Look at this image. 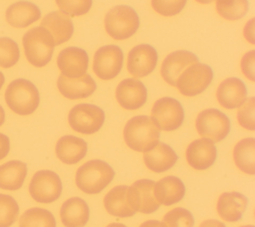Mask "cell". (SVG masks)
<instances>
[{"mask_svg":"<svg viewBox=\"0 0 255 227\" xmlns=\"http://www.w3.org/2000/svg\"><path fill=\"white\" fill-rule=\"evenodd\" d=\"M159 129L147 115H135L124 127V139L132 150L145 152L158 143Z\"/></svg>","mask_w":255,"mask_h":227,"instance_id":"1","label":"cell"},{"mask_svg":"<svg viewBox=\"0 0 255 227\" xmlns=\"http://www.w3.org/2000/svg\"><path fill=\"white\" fill-rule=\"evenodd\" d=\"M115 171L104 160L92 159L81 165L76 172V184L87 194H98L113 180Z\"/></svg>","mask_w":255,"mask_h":227,"instance_id":"2","label":"cell"},{"mask_svg":"<svg viewBox=\"0 0 255 227\" xmlns=\"http://www.w3.org/2000/svg\"><path fill=\"white\" fill-rule=\"evenodd\" d=\"M27 61L37 67L46 66L52 59L55 41L52 35L42 26L28 30L22 39Z\"/></svg>","mask_w":255,"mask_h":227,"instance_id":"3","label":"cell"},{"mask_svg":"<svg viewBox=\"0 0 255 227\" xmlns=\"http://www.w3.org/2000/svg\"><path fill=\"white\" fill-rule=\"evenodd\" d=\"M5 101L15 114L28 115L37 110L40 103V95L32 82L26 79H16L7 87Z\"/></svg>","mask_w":255,"mask_h":227,"instance_id":"4","label":"cell"},{"mask_svg":"<svg viewBox=\"0 0 255 227\" xmlns=\"http://www.w3.org/2000/svg\"><path fill=\"white\" fill-rule=\"evenodd\" d=\"M139 27V18L135 10L128 5H118L105 16V29L115 40L131 37Z\"/></svg>","mask_w":255,"mask_h":227,"instance_id":"5","label":"cell"},{"mask_svg":"<svg viewBox=\"0 0 255 227\" xmlns=\"http://www.w3.org/2000/svg\"><path fill=\"white\" fill-rule=\"evenodd\" d=\"M213 79L212 69L202 63L187 67L177 78L175 87L185 97H194L204 92Z\"/></svg>","mask_w":255,"mask_h":227,"instance_id":"6","label":"cell"},{"mask_svg":"<svg viewBox=\"0 0 255 227\" xmlns=\"http://www.w3.org/2000/svg\"><path fill=\"white\" fill-rule=\"evenodd\" d=\"M68 121L75 131L83 134H93L103 126L105 113L98 106L79 104L71 109Z\"/></svg>","mask_w":255,"mask_h":227,"instance_id":"7","label":"cell"},{"mask_svg":"<svg viewBox=\"0 0 255 227\" xmlns=\"http://www.w3.org/2000/svg\"><path fill=\"white\" fill-rule=\"evenodd\" d=\"M195 126L199 135L213 142H219L228 135L230 120L219 110L206 109L198 114L195 119Z\"/></svg>","mask_w":255,"mask_h":227,"instance_id":"8","label":"cell"},{"mask_svg":"<svg viewBox=\"0 0 255 227\" xmlns=\"http://www.w3.org/2000/svg\"><path fill=\"white\" fill-rule=\"evenodd\" d=\"M150 118L158 129L172 131L182 124L184 120V111L177 100L164 97L153 104Z\"/></svg>","mask_w":255,"mask_h":227,"instance_id":"9","label":"cell"},{"mask_svg":"<svg viewBox=\"0 0 255 227\" xmlns=\"http://www.w3.org/2000/svg\"><path fill=\"white\" fill-rule=\"evenodd\" d=\"M62 181L60 176L52 170L37 171L29 184L31 197L39 203H52L62 193Z\"/></svg>","mask_w":255,"mask_h":227,"instance_id":"10","label":"cell"},{"mask_svg":"<svg viewBox=\"0 0 255 227\" xmlns=\"http://www.w3.org/2000/svg\"><path fill=\"white\" fill-rule=\"evenodd\" d=\"M124 54L117 45L99 48L94 55L93 71L100 79L109 81L116 78L123 68Z\"/></svg>","mask_w":255,"mask_h":227,"instance_id":"11","label":"cell"},{"mask_svg":"<svg viewBox=\"0 0 255 227\" xmlns=\"http://www.w3.org/2000/svg\"><path fill=\"white\" fill-rule=\"evenodd\" d=\"M154 183L151 179H139L128 186V200L132 210L150 214L159 208L160 204L153 192Z\"/></svg>","mask_w":255,"mask_h":227,"instance_id":"12","label":"cell"},{"mask_svg":"<svg viewBox=\"0 0 255 227\" xmlns=\"http://www.w3.org/2000/svg\"><path fill=\"white\" fill-rule=\"evenodd\" d=\"M156 63V50L148 44H139L128 52L127 69L134 78H142L155 69Z\"/></svg>","mask_w":255,"mask_h":227,"instance_id":"13","label":"cell"},{"mask_svg":"<svg viewBox=\"0 0 255 227\" xmlns=\"http://www.w3.org/2000/svg\"><path fill=\"white\" fill-rule=\"evenodd\" d=\"M116 99L126 110L133 111L141 108L147 99L145 86L135 78L123 80L116 89Z\"/></svg>","mask_w":255,"mask_h":227,"instance_id":"14","label":"cell"},{"mask_svg":"<svg viewBox=\"0 0 255 227\" xmlns=\"http://www.w3.org/2000/svg\"><path fill=\"white\" fill-rule=\"evenodd\" d=\"M57 65L63 76L79 78L88 70L89 56L85 50L79 47H68L59 53Z\"/></svg>","mask_w":255,"mask_h":227,"instance_id":"15","label":"cell"},{"mask_svg":"<svg viewBox=\"0 0 255 227\" xmlns=\"http://www.w3.org/2000/svg\"><path fill=\"white\" fill-rule=\"evenodd\" d=\"M185 156L187 163L196 170L209 168L216 160L217 149L214 142L207 138H199L188 144Z\"/></svg>","mask_w":255,"mask_h":227,"instance_id":"16","label":"cell"},{"mask_svg":"<svg viewBox=\"0 0 255 227\" xmlns=\"http://www.w3.org/2000/svg\"><path fill=\"white\" fill-rule=\"evenodd\" d=\"M198 62V58L189 51H174L168 54L163 60L160 67V75L168 85L175 87V83L179 75L187 67Z\"/></svg>","mask_w":255,"mask_h":227,"instance_id":"17","label":"cell"},{"mask_svg":"<svg viewBox=\"0 0 255 227\" xmlns=\"http://www.w3.org/2000/svg\"><path fill=\"white\" fill-rule=\"evenodd\" d=\"M216 99L221 107L227 110L239 108L247 99V88L238 78H227L216 90Z\"/></svg>","mask_w":255,"mask_h":227,"instance_id":"18","label":"cell"},{"mask_svg":"<svg viewBox=\"0 0 255 227\" xmlns=\"http://www.w3.org/2000/svg\"><path fill=\"white\" fill-rule=\"evenodd\" d=\"M57 86L59 92L69 100L88 98L97 89L96 82L89 74L79 78H67L61 74L58 78Z\"/></svg>","mask_w":255,"mask_h":227,"instance_id":"19","label":"cell"},{"mask_svg":"<svg viewBox=\"0 0 255 227\" xmlns=\"http://www.w3.org/2000/svg\"><path fill=\"white\" fill-rule=\"evenodd\" d=\"M248 199L242 193L232 191L223 192L216 204L218 215L227 222H236L240 220L246 210Z\"/></svg>","mask_w":255,"mask_h":227,"instance_id":"20","label":"cell"},{"mask_svg":"<svg viewBox=\"0 0 255 227\" xmlns=\"http://www.w3.org/2000/svg\"><path fill=\"white\" fill-rule=\"evenodd\" d=\"M41 26L52 35L55 45L69 41L74 33V25L70 16L62 11H53L47 14L42 19Z\"/></svg>","mask_w":255,"mask_h":227,"instance_id":"21","label":"cell"},{"mask_svg":"<svg viewBox=\"0 0 255 227\" xmlns=\"http://www.w3.org/2000/svg\"><path fill=\"white\" fill-rule=\"evenodd\" d=\"M57 157L66 164H76L82 160L88 151L87 142L75 135L60 137L55 147Z\"/></svg>","mask_w":255,"mask_h":227,"instance_id":"22","label":"cell"},{"mask_svg":"<svg viewBox=\"0 0 255 227\" xmlns=\"http://www.w3.org/2000/svg\"><path fill=\"white\" fill-rule=\"evenodd\" d=\"M175 151L166 143L158 142L151 149L143 153L145 166L153 172H164L170 169L177 161Z\"/></svg>","mask_w":255,"mask_h":227,"instance_id":"23","label":"cell"},{"mask_svg":"<svg viewBox=\"0 0 255 227\" xmlns=\"http://www.w3.org/2000/svg\"><path fill=\"white\" fill-rule=\"evenodd\" d=\"M5 17L12 27L25 28L40 19L41 11L32 2L18 1L7 8Z\"/></svg>","mask_w":255,"mask_h":227,"instance_id":"24","label":"cell"},{"mask_svg":"<svg viewBox=\"0 0 255 227\" xmlns=\"http://www.w3.org/2000/svg\"><path fill=\"white\" fill-rule=\"evenodd\" d=\"M60 217L65 227H84L88 223L90 209L84 199L72 197L62 204Z\"/></svg>","mask_w":255,"mask_h":227,"instance_id":"25","label":"cell"},{"mask_svg":"<svg viewBox=\"0 0 255 227\" xmlns=\"http://www.w3.org/2000/svg\"><path fill=\"white\" fill-rule=\"evenodd\" d=\"M153 192L159 204L170 206L183 198L185 186L178 177L168 175L154 183Z\"/></svg>","mask_w":255,"mask_h":227,"instance_id":"26","label":"cell"},{"mask_svg":"<svg viewBox=\"0 0 255 227\" xmlns=\"http://www.w3.org/2000/svg\"><path fill=\"white\" fill-rule=\"evenodd\" d=\"M104 206L109 214L116 217H130L135 214L128 200V186L117 185L104 197Z\"/></svg>","mask_w":255,"mask_h":227,"instance_id":"27","label":"cell"},{"mask_svg":"<svg viewBox=\"0 0 255 227\" xmlns=\"http://www.w3.org/2000/svg\"><path fill=\"white\" fill-rule=\"evenodd\" d=\"M26 175V163L20 160H10L0 165V188L17 190L22 187Z\"/></svg>","mask_w":255,"mask_h":227,"instance_id":"28","label":"cell"},{"mask_svg":"<svg viewBox=\"0 0 255 227\" xmlns=\"http://www.w3.org/2000/svg\"><path fill=\"white\" fill-rule=\"evenodd\" d=\"M235 165L244 173L255 174V138L246 137L239 140L233 148Z\"/></svg>","mask_w":255,"mask_h":227,"instance_id":"29","label":"cell"},{"mask_svg":"<svg viewBox=\"0 0 255 227\" xmlns=\"http://www.w3.org/2000/svg\"><path fill=\"white\" fill-rule=\"evenodd\" d=\"M19 227H56V219L49 210L33 207L21 215Z\"/></svg>","mask_w":255,"mask_h":227,"instance_id":"30","label":"cell"},{"mask_svg":"<svg viewBox=\"0 0 255 227\" xmlns=\"http://www.w3.org/2000/svg\"><path fill=\"white\" fill-rule=\"evenodd\" d=\"M216 11L220 17L228 21H236L243 18L248 9V0H216Z\"/></svg>","mask_w":255,"mask_h":227,"instance_id":"31","label":"cell"},{"mask_svg":"<svg viewBox=\"0 0 255 227\" xmlns=\"http://www.w3.org/2000/svg\"><path fill=\"white\" fill-rule=\"evenodd\" d=\"M19 206L10 195L0 193V227H10L17 219Z\"/></svg>","mask_w":255,"mask_h":227,"instance_id":"32","label":"cell"},{"mask_svg":"<svg viewBox=\"0 0 255 227\" xmlns=\"http://www.w3.org/2000/svg\"><path fill=\"white\" fill-rule=\"evenodd\" d=\"M20 58V50L18 44L8 38H0V67L8 69L14 66Z\"/></svg>","mask_w":255,"mask_h":227,"instance_id":"33","label":"cell"},{"mask_svg":"<svg viewBox=\"0 0 255 227\" xmlns=\"http://www.w3.org/2000/svg\"><path fill=\"white\" fill-rule=\"evenodd\" d=\"M162 223L165 227H193L194 218L187 209L175 207L163 216Z\"/></svg>","mask_w":255,"mask_h":227,"instance_id":"34","label":"cell"},{"mask_svg":"<svg viewBox=\"0 0 255 227\" xmlns=\"http://www.w3.org/2000/svg\"><path fill=\"white\" fill-rule=\"evenodd\" d=\"M60 11L69 16H82L87 14L93 4V0H55Z\"/></svg>","mask_w":255,"mask_h":227,"instance_id":"35","label":"cell"},{"mask_svg":"<svg viewBox=\"0 0 255 227\" xmlns=\"http://www.w3.org/2000/svg\"><path fill=\"white\" fill-rule=\"evenodd\" d=\"M254 110H255V98L254 97L246 99L245 102L238 108L237 120L243 128L248 129V130L255 129Z\"/></svg>","mask_w":255,"mask_h":227,"instance_id":"36","label":"cell"},{"mask_svg":"<svg viewBox=\"0 0 255 227\" xmlns=\"http://www.w3.org/2000/svg\"><path fill=\"white\" fill-rule=\"evenodd\" d=\"M187 0H151L152 9L159 15L175 16L184 8Z\"/></svg>","mask_w":255,"mask_h":227,"instance_id":"37","label":"cell"},{"mask_svg":"<svg viewBox=\"0 0 255 227\" xmlns=\"http://www.w3.org/2000/svg\"><path fill=\"white\" fill-rule=\"evenodd\" d=\"M254 64H255V51H249L247 52L241 59L240 67L241 71L244 74V76L249 79L250 81H255L254 76Z\"/></svg>","mask_w":255,"mask_h":227,"instance_id":"38","label":"cell"},{"mask_svg":"<svg viewBox=\"0 0 255 227\" xmlns=\"http://www.w3.org/2000/svg\"><path fill=\"white\" fill-rule=\"evenodd\" d=\"M10 150L9 137L0 132V160L3 159Z\"/></svg>","mask_w":255,"mask_h":227,"instance_id":"39","label":"cell"},{"mask_svg":"<svg viewBox=\"0 0 255 227\" xmlns=\"http://www.w3.org/2000/svg\"><path fill=\"white\" fill-rule=\"evenodd\" d=\"M244 37L245 39L251 43V44H254V18L250 19L247 24L245 25L244 27Z\"/></svg>","mask_w":255,"mask_h":227,"instance_id":"40","label":"cell"},{"mask_svg":"<svg viewBox=\"0 0 255 227\" xmlns=\"http://www.w3.org/2000/svg\"><path fill=\"white\" fill-rule=\"evenodd\" d=\"M199 227H226L225 224L216 219H207L201 222Z\"/></svg>","mask_w":255,"mask_h":227,"instance_id":"41","label":"cell"},{"mask_svg":"<svg viewBox=\"0 0 255 227\" xmlns=\"http://www.w3.org/2000/svg\"><path fill=\"white\" fill-rule=\"evenodd\" d=\"M139 227H165L164 224L158 220H147L139 225Z\"/></svg>","mask_w":255,"mask_h":227,"instance_id":"42","label":"cell"},{"mask_svg":"<svg viewBox=\"0 0 255 227\" xmlns=\"http://www.w3.org/2000/svg\"><path fill=\"white\" fill-rule=\"evenodd\" d=\"M4 121H5V113L2 106L0 105V126L4 123Z\"/></svg>","mask_w":255,"mask_h":227,"instance_id":"43","label":"cell"},{"mask_svg":"<svg viewBox=\"0 0 255 227\" xmlns=\"http://www.w3.org/2000/svg\"><path fill=\"white\" fill-rule=\"evenodd\" d=\"M107 227H127L125 224H122V223H111L109 224Z\"/></svg>","mask_w":255,"mask_h":227,"instance_id":"44","label":"cell"},{"mask_svg":"<svg viewBox=\"0 0 255 227\" xmlns=\"http://www.w3.org/2000/svg\"><path fill=\"white\" fill-rule=\"evenodd\" d=\"M4 82H5V78H4V75L2 74V72H0V90H1L2 86L4 85Z\"/></svg>","mask_w":255,"mask_h":227,"instance_id":"45","label":"cell"},{"mask_svg":"<svg viewBox=\"0 0 255 227\" xmlns=\"http://www.w3.org/2000/svg\"><path fill=\"white\" fill-rule=\"evenodd\" d=\"M195 1L198 2V3H200V4H209V3L213 2L214 0H195Z\"/></svg>","mask_w":255,"mask_h":227,"instance_id":"46","label":"cell"},{"mask_svg":"<svg viewBox=\"0 0 255 227\" xmlns=\"http://www.w3.org/2000/svg\"><path fill=\"white\" fill-rule=\"evenodd\" d=\"M240 227H254L253 225H243V226H240Z\"/></svg>","mask_w":255,"mask_h":227,"instance_id":"47","label":"cell"}]
</instances>
